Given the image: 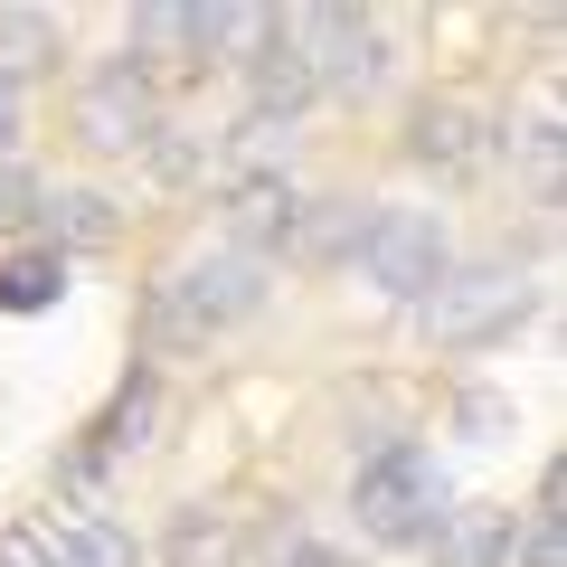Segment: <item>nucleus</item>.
I'll list each match as a JSON object with an SVG mask.
<instances>
[{
  "instance_id": "nucleus-4",
  "label": "nucleus",
  "mask_w": 567,
  "mask_h": 567,
  "mask_svg": "<svg viewBox=\"0 0 567 567\" xmlns=\"http://www.w3.org/2000/svg\"><path fill=\"white\" fill-rule=\"evenodd\" d=\"M360 275L379 284L388 303L425 312V303H435V284L454 275V237H445V218H435V208H369Z\"/></svg>"
},
{
  "instance_id": "nucleus-17",
  "label": "nucleus",
  "mask_w": 567,
  "mask_h": 567,
  "mask_svg": "<svg viewBox=\"0 0 567 567\" xmlns=\"http://www.w3.org/2000/svg\"><path fill=\"white\" fill-rule=\"evenodd\" d=\"M511 567H567V520H558V464L539 473V502L520 511V539H511Z\"/></svg>"
},
{
  "instance_id": "nucleus-10",
  "label": "nucleus",
  "mask_w": 567,
  "mask_h": 567,
  "mask_svg": "<svg viewBox=\"0 0 567 567\" xmlns=\"http://www.w3.org/2000/svg\"><path fill=\"white\" fill-rule=\"evenodd\" d=\"M293 227H303V189L284 181L275 162H256V171L227 181V246H237V256H256V265L293 256Z\"/></svg>"
},
{
  "instance_id": "nucleus-6",
  "label": "nucleus",
  "mask_w": 567,
  "mask_h": 567,
  "mask_svg": "<svg viewBox=\"0 0 567 567\" xmlns=\"http://www.w3.org/2000/svg\"><path fill=\"white\" fill-rule=\"evenodd\" d=\"M293 39H303V58H312V85L322 95H379V76H388V29H379V10H341V0H322V10H293Z\"/></svg>"
},
{
  "instance_id": "nucleus-1",
  "label": "nucleus",
  "mask_w": 567,
  "mask_h": 567,
  "mask_svg": "<svg viewBox=\"0 0 567 567\" xmlns=\"http://www.w3.org/2000/svg\"><path fill=\"white\" fill-rule=\"evenodd\" d=\"M265 293H275V265L237 256V246H208V256H181L171 275L142 284V350H208L218 331L256 322Z\"/></svg>"
},
{
  "instance_id": "nucleus-18",
  "label": "nucleus",
  "mask_w": 567,
  "mask_h": 567,
  "mask_svg": "<svg viewBox=\"0 0 567 567\" xmlns=\"http://www.w3.org/2000/svg\"><path fill=\"white\" fill-rule=\"evenodd\" d=\"M162 567H237V529L218 511H181L162 539Z\"/></svg>"
},
{
  "instance_id": "nucleus-12",
  "label": "nucleus",
  "mask_w": 567,
  "mask_h": 567,
  "mask_svg": "<svg viewBox=\"0 0 567 567\" xmlns=\"http://www.w3.org/2000/svg\"><path fill=\"white\" fill-rule=\"evenodd\" d=\"M39 539H48V567H152L133 529L95 520V511H39Z\"/></svg>"
},
{
  "instance_id": "nucleus-3",
  "label": "nucleus",
  "mask_w": 567,
  "mask_h": 567,
  "mask_svg": "<svg viewBox=\"0 0 567 567\" xmlns=\"http://www.w3.org/2000/svg\"><path fill=\"white\" fill-rule=\"evenodd\" d=\"M529 312H539V284H529L520 265H454V275L435 284V303H425V331H435V350H492V341H511Z\"/></svg>"
},
{
  "instance_id": "nucleus-8",
  "label": "nucleus",
  "mask_w": 567,
  "mask_h": 567,
  "mask_svg": "<svg viewBox=\"0 0 567 567\" xmlns=\"http://www.w3.org/2000/svg\"><path fill=\"white\" fill-rule=\"evenodd\" d=\"M237 76H246V114H256V123H284V133H293V123L312 114V95H322V85H312V58H303V39H293L284 10H256V20H246Z\"/></svg>"
},
{
  "instance_id": "nucleus-22",
  "label": "nucleus",
  "mask_w": 567,
  "mask_h": 567,
  "mask_svg": "<svg viewBox=\"0 0 567 567\" xmlns=\"http://www.w3.org/2000/svg\"><path fill=\"white\" fill-rule=\"evenodd\" d=\"M454 425H464L473 445H492V435L511 425V398H502V388H464V398H454Z\"/></svg>"
},
{
  "instance_id": "nucleus-15",
  "label": "nucleus",
  "mask_w": 567,
  "mask_h": 567,
  "mask_svg": "<svg viewBox=\"0 0 567 567\" xmlns=\"http://www.w3.org/2000/svg\"><path fill=\"white\" fill-rule=\"evenodd\" d=\"M58 303H66V256H58V246L29 237L20 256H0V312H10V322H29V312H58Z\"/></svg>"
},
{
  "instance_id": "nucleus-9",
  "label": "nucleus",
  "mask_w": 567,
  "mask_h": 567,
  "mask_svg": "<svg viewBox=\"0 0 567 567\" xmlns=\"http://www.w3.org/2000/svg\"><path fill=\"white\" fill-rule=\"evenodd\" d=\"M76 133L95 152H142V142L162 133V76L142 58H95V76L76 95Z\"/></svg>"
},
{
  "instance_id": "nucleus-11",
  "label": "nucleus",
  "mask_w": 567,
  "mask_h": 567,
  "mask_svg": "<svg viewBox=\"0 0 567 567\" xmlns=\"http://www.w3.org/2000/svg\"><path fill=\"white\" fill-rule=\"evenodd\" d=\"M483 152H492V133H483V114H473L464 95H416V104H406V162H416V171H435V181H473Z\"/></svg>"
},
{
  "instance_id": "nucleus-5",
  "label": "nucleus",
  "mask_w": 567,
  "mask_h": 567,
  "mask_svg": "<svg viewBox=\"0 0 567 567\" xmlns=\"http://www.w3.org/2000/svg\"><path fill=\"white\" fill-rule=\"evenodd\" d=\"M152 425H162V369H152V360H133V369L114 379V398H104V416L85 425L76 445H66L58 483H66V492H95L104 473L123 464V454H142V445H152Z\"/></svg>"
},
{
  "instance_id": "nucleus-19",
  "label": "nucleus",
  "mask_w": 567,
  "mask_h": 567,
  "mask_svg": "<svg viewBox=\"0 0 567 567\" xmlns=\"http://www.w3.org/2000/svg\"><path fill=\"white\" fill-rule=\"evenodd\" d=\"M0 48H10V58H20V66H58L66 29L48 20V10H0ZM10 58H0V66H10Z\"/></svg>"
},
{
  "instance_id": "nucleus-7",
  "label": "nucleus",
  "mask_w": 567,
  "mask_h": 567,
  "mask_svg": "<svg viewBox=\"0 0 567 567\" xmlns=\"http://www.w3.org/2000/svg\"><path fill=\"white\" fill-rule=\"evenodd\" d=\"M246 20L256 10H133V29H123V58H142L152 76H199V66H237L246 48Z\"/></svg>"
},
{
  "instance_id": "nucleus-21",
  "label": "nucleus",
  "mask_w": 567,
  "mask_h": 567,
  "mask_svg": "<svg viewBox=\"0 0 567 567\" xmlns=\"http://www.w3.org/2000/svg\"><path fill=\"white\" fill-rule=\"evenodd\" d=\"M142 162H152V181H171V189H181V181H199V171H208V142H189L181 123H162V133L142 142Z\"/></svg>"
},
{
  "instance_id": "nucleus-23",
  "label": "nucleus",
  "mask_w": 567,
  "mask_h": 567,
  "mask_svg": "<svg viewBox=\"0 0 567 567\" xmlns=\"http://www.w3.org/2000/svg\"><path fill=\"white\" fill-rule=\"evenodd\" d=\"M20 133H29V85L20 66H0V162H20Z\"/></svg>"
},
{
  "instance_id": "nucleus-24",
  "label": "nucleus",
  "mask_w": 567,
  "mask_h": 567,
  "mask_svg": "<svg viewBox=\"0 0 567 567\" xmlns=\"http://www.w3.org/2000/svg\"><path fill=\"white\" fill-rule=\"evenodd\" d=\"M265 567H360V558H350V548H331V539H284Z\"/></svg>"
},
{
  "instance_id": "nucleus-16",
  "label": "nucleus",
  "mask_w": 567,
  "mask_h": 567,
  "mask_svg": "<svg viewBox=\"0 0 567 567\" xmlns=\"http://www.w3.org/2000/svg\"><path fill=\"white\" fill-rule=\"evenodd\" d=\"M369 237L360 199H303V227H293V265H350Z\"/></svg>"
},
{
  "instance_id": "nucleus-2",
  "label": "nucleus",
  "mask_w": 567,
  "mask_h": 567,
  "mask_svg": "<svg viewBox=\"0 0 567 567\" xmlns=\"http://www.w3.org/2000/svg\"><path fill=\"white\" fill-rule=\"evenodd\" d=\"M445 511H454V473H445V454L425 445V435H379V445L350 464V520H360V539L425 548L445 529Z\"/></svg>"
},
{
  "instance_id": "nucleus-13",
  "label": "nucleus",
  "mask_w": 567,
  "mask_h": 567,
  "mask_svg": "<svg viewBox=\"0 0 567 567\" xmlns=\"http://www.w3.org/2000/svg\"><path fill=\"white\" fill-rule=\"evenodd\" d=\"M511 539H520V511L473 502V511H445V529L425 539V558L435 567H511Z\"/></svg>"
},
{
  "instance_id": "nucleus-14",
  "label": "nucleus",
  "mask_w": 567,
  "mask_h": 567,
  "mask_svg": "<svg viewBox=\"0 0 567 567\" xmlns=\"http://www.w3.org/2000/svg\"><path fill=\"white\" fill-rule=\"evenodd\" d=\"M114 237H123V199H104V189H48L39 246H58V256H104Z\"/></svg>"
},
{
  "instance_id": "nucleus-20",
  "label": "nucleus",
  "mask_w": 567,
  "mask_h": 567,
  "mask_svg": "<svg viewBox=\"0 0 567 567\" xmlns=\"http://www.w3.org/2000/svg\"><path fill=\"white\" fill-rule=\"evenodd\" d=\"M39 208H48V181L29 162H0V237H29Z\"/></svg>"
}]
</instances>
